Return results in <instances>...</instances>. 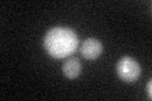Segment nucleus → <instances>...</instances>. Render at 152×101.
I'll return each mask as SVG.
<instances>
[{"instance_id": "39448f33", "label": "nucleus", "mask_w": 152, "mask_h": 101, "mask_svg": "<svg viewBox=\"0 0 152 101\" xmlns=\"http://www.w3.org/2000/svg\"><path fill=\"white\" fill-rule=\"evenodd\" d=\"M146 90H147V96H148V99L151 100V99H152V82H151V80L148 81V82H147Z\"/></svg>"}, {"instance_id": "f03ea898", "label": "nucleus", "mask_w": 152, "mask_h": 101, "mask_svg": "<svg viewBox=\"0 0 152 101\" xmlns=\"http://www.w3.org/2000/svg\"><path fill=\"white\" fill-rule=\"evenodd\" d=\"M117 73L126 82H134L141 76V66L134 58L129 56H124L117 63Z\"/></svg>"}, {"instance_id": "f257e3e1", "label": "nucleus", "mask_w": 152, "mask_h": 101, "mask_svg": "<svg viewBox=\"0 0 152 101\" xmlns=\"http://www.w3.org/2000/svg\"><path fill=\"white\" fill-rule=\"evenodd\" d=\"M43 46L47 53L53 58H65L77 49L79 37L70 28L55 27L45 36Z\"/></svg>"}, {"instance_id": "20e7f679", "label": "nucleus", "mask_w": 152, "mask_h": 101, "mask_svg": "<svg viewBox=\"0 0 152 101\" xmlns=\"http://www.w3.org/2000/svg\"><path fill=\"white\" fill-rule=\"evenodd\" d=\"M62 72L67 78H76L81 73V63L77 58H70L64 63Z\"/></svg>"}, {"instance_id": "7ed1b4c3", "label": "nucleus", "mask_w": 152, "mask_h": 101, "mask_svg": "<svg viewBox=\"0 0 152 101\" xmlns=\"http://www.w3.org/2000/svg\"><path fill=\"white\" fill-rule=\"evenodd\" d=\"M80 52H81V56L84 58L90 61L96 60L103 53V44L96 38H88L83 42L81 47H80Z\"/></svg>"}]
</instances>
